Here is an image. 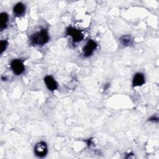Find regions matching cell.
I'll return each instance as SVG.
<instances>
[{
    "instance_id": "8",
    "label": "cell",
    "mask_w": 159,
    "mask_h": 159,
    "mask_svg": "<svg viewBox=\"0 0 159 159\" xmlns=\"http://www.w3.org/2000/svg\"><path fill=\"white\" fill-rule=\"evenodd\" d=\"M25 10V7L24 4L22 2H18L13 7V12L14 14L17 16H22Z\"/></svg>"
},
{
    "instance_id": "5",
    "label": "cell",
    "mask_w": 159,
    "mask_h": 159,
    "mask_svg": "<svg viewBox=\"0 0 159 159\" xmlns=\"http://www.w3.org/2000/svg\"><path fill=\"white\" fill-rule=\"evenodd\" d=\"M35 154L40 158L44 157L47 153V146L45 142H38L34 147Z\"/></svg>"
},
{
    "instance_id": "9",
    "label": "cell",
    "mask_w": 159,
    "mask_h": 159,
    "mask_svg": "<svg viewBox=\"0 0 159 159\" xmlns=\"http://www.w3.org/2000/svg\"><path fill=\"white\" fill-rule=\"evenodd\" d=\"M8 21V15L6 12H2L0 15V27L1 29L3 30L7 27Z\"/></svg>"
},
{
    "instance_id": "1",
    "label": "cell",
    "mask_w": 159,
    "mask_h": 159,
    "mask_svg": "<svg viewBox=\"0 0 159 159\" xmlns=\"http://www.w3.org/2000/svg\"><path fill=\"white\" fill-rule=\"evenodd\" d=\"M49 40L48 34L46 29H42L34 34L30 37V42L34 45H43L48 42Z\"/></svg>"
},
{
    "instance_id": "11",
    "label": "cell",
    "mask_w": 159,
    "mask_h": 159,
    "mask_svg": "<svg viewBox=\"0 0 159 159\" xmlns=\"http://www.w3.org/2000/svg\"><path fill=\"white\" fill-rule=\"evenodd\" d=\"M7 42L5 40H2L0 42V53L1 54L6 49L7 46Z\"/></svg>"
},
{
    "instance_id": "10",
    "label": "cell",
    "mask_w": 159,
    "mask_h": 159,
    "mask_svg": "<svg viewBox=\"0 0 159 159\" xmlns=\"http://www.w3.org/2000/svg\"><path fill=\"white\" fill-rule=\"evenodd\" d=\"M120 42L123 45H128L131 42V37L129 35H123L120 38Z\"/></svg>"
},
{
    "instance_id": "2",
    "label": "cell",
    "mask_w": 159,
    "mask_h": 159,
    "mask_svg": "<svg viewBox=\"0 0 159 159\" xmlns=\"http://www.w3.org/2000/svg\"><path fill=\"white\" fill-rule=\"evenodd\" d=\"M66 34L72 38L74 42H79L84 38L83 34L80 30L72 27H69L66 29Z\"/></svg>"
},
{
    "instance_id": "4",
    "label": "cell",
    "mask_w": 159,
    "mask_h": 159,
    "mask_svg": "<svg viewBox=\"0 0 159 159\" xmlns=\"http://www.w3.org/2000/svg\"><path fill=\"white\" fill-rule=\"evenodd\" d=\"M97 47V43L93 40H89L83 48V54L85 57H90Z\"/></svg>"
},
{
    "instance_id": "7",
    "label": "cell",
    "mask_w": 159,
    "mask_h": 159,
    "mask_svg": "<svg viewBox=\"0 0 159 159\" xmlns=\"http://www.w3.org/2000/svg\"><path fill=\"white\" fill-rule=\"evenodd\" d=\"M145 83L144 75L141 73H137L133 78V86H139Z\"/></svg>"
},
{
    "instance_id": "6",
    "label": "cell",
    "mask_w": 159,
    "mask_h": 159,
    "mask_svg": "<svg viewBox=\"0 0 159 159\" xmlns=\"http://www.w3.org/2000/svg\"><path fill=\"white\" fill-rule=\"evenodd\" d=\"M45 83L47 88L50 91H54L57 89L58 84L54 78L50 75H47L44 78Z\"/></svg>"
},
{
    "instance_id": "3",
    "label": "cell",
    "mask_w": 159,
    "mask_h": 159,
    "mask_svg": "<svg viewBox=\"0 0 159 159\" xmlns=\"http://www.w3.org/2000/svg\"><path fill=\"white\" fill-rule=\"evenodd\" d=\"M11 68L16 75H19L22 74L24 70L25 67L22 61L20 59H14L11 63Z\"/></svg>"
}]
</instances>
